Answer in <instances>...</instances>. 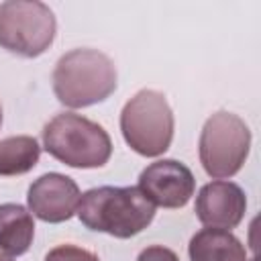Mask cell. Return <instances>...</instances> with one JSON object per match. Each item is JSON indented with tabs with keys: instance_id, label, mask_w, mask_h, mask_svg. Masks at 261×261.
Masks as SVG:
<instances>
[{
	"instance_id": "8",
	"label": "cell",
	"mask_w": 261,
	"mask_h": 261,
	"mask_svg": "<svg viewBox=\"0 0 261 261\" xmlns=\"http://www.w3.org/2000/svg\"><path fill=\"white\" fill-rule=\"evenodd\" d=\"M82 194L77 184L63 173H45L29 188V210L43 222H65L80 206Z\"/></svg>"
},
{
	"instance_id": "4",
	"label": "cell",
	"mask_w": 261,
	"mask_h": 261,
	"mask_svg": "<svg viewBox=\"0 0 261 261\" xmlns=\"http://www.w3.org/2000/svg\"><path fill=\"white\" fill-rule=\"evenodd\" d=\"M120 130L126 145L143 157L163 155L173 139V112L157 90L137 92L120 112Z\"/></svg>"
},
{
	"instance_id": "1",
	"label": "cell",
	"mask_w": 261,
	"mask_h": 261,
	"mask_svg": "<svg viewBox=\"0 0 261 261\" xmlns=\"http://www.w3.org/2000/svg\"><path fill=\"white\" fill-rule=\"evenodd\" d=\"M77 218L96 232L130 239L155 218V204L139 188L102 186L88 190L77 206Z\"/></svg>"
},
{
	"instance_id": "17",
	"label": "cell",
	"mask_w": 261,
	"mask_h": 261,
	"mask_svg": "<svg viewBox=\"0 0 261 261\" xmlns=\"http://www.w3.org/2000/svg\"><path fill=\"white\" fill-rule=\"evenodd\" d=\"M251 261H257V259H251Z\"/></svg>"
},
{
	"instance_id": "9",
	"label": "cell",
	"mask_w": 261,
	"mask_h": 261,
	"mask_svg": "<svg viewBox=\"0 0 261 261\" xmlns=\"http://www.w3.org/2000/svg\"><path fill=\"white\" fill-rule=\"evenodd\" d=\"M247 210V198L241 186L226 179L206 184L196 198V216L208 228L230 230L241 224Z\"/></svg>"
},
{
	"instance_id": "5",
	"label": "cell",
	"mask_w": 261,
	"mask_h": 261,
	"mask_svg": "<svg viewBox=\"0 0 261 261\" xmlns=\"http://www.w3.org/2000/svg\"><path fill=\"white\" fill-rule=\"evenodd\" d=\"M57 33L53 10L39 0H8L0 4V47L20 57L43 55Z\"/></svg>"
},
{
	"instance_id": "10",
	"label": "cell",
	"mask_w": 261,
	"mask_h": 261,
	"mask_svg": "<svg viewBox=\"0 0 261 261\" xmlns=\"http://www.w3.org/2000/svg\"><path fill=\"white\" fill-rule=\"evenodd\" d=\"M190 261H247L243 243L222 228H202L198 230L188 247Z\"/></svg>"
},
{
	"instance_id": "12",
	"label": "cell",
	"mask_w": 261,
	"mask_h": 261,
	"mask_svg": "<svg viewBox=\"0 0 261 261\" xmlns=\"http://www.w3.org/2000/svg\"><path fill=\"white\" fill-rule=\"evenodd\" d=\"M41 157V147L35 137L16 135L0 141V175L12 177L31 171Z\"/></svg>"
},
{
	"instance_id": "3",
	"label": "cell",
	"mask_w": 261,
	"mask_h": 261,
	"mask_svg": "<svg viewBox=\"0 0 261 261\" xmlns=\"http://www.w3.org/2000/svg\"><path fill=\"white\" fill-rule=\"evenodd\" d=\"M43 147L57 161L77 169L102 167L112 155L108 133L98 122L73 112H61L45 124Z\"/></svg>"
},
{
	"instance_id": "2",
	"label": "cell",
	"mask_w": 261,
	"mask_h": 261,
	"mask_svg": "<svg viewBox=\"0 0 261 261\" xmlns=\"http://www.w3.org/2000/svg\"><path fill=\"white\" fill-rule=\"evenodd\" d=\"M55 98L67 108H86L110 98L116 90V65L98 49H73L53 69Z\"/></svg>"
},
{
	"instance_id": "15",
	"label": "cell",
	"mask_w": 261,
	"mask_h": 261,
	"mask_svg": "<svg viewBox=\"0 0 261 261\" xmlns=\"http://www.w3.org/2000/svg\"><path fill=\"white\" fill-rule=\"evenodd\" d=\"M0 261H12V257H8V255H4V253H0Z\"/></svg>"
},
{
	"instance_id": "11",
	"label": "cell",
	"mask_w": 261,
	"mask_h": 261,
	"mask_svg": "<svg viewBox=\"0 0 261 261\" xmlns=\"http://www.w3.org/2000/svg\"><path fill=\"white\" fill-rule=\"evenodd\" d=\"M35 237L33 214L20 204H0V251L18 257L29 251Z\"/></svg>"
},
{
	"instance_id": "13",
	"label": "cell",
	"mask_w": 261,
	"mask_h": 261,
	"mask_svg": "<svg viewBox=\"0 0 261 261\" xmlns=\"http://www.w3.org/2000/svg\"><path fill=\"white\" fill-rule=\"evenodd\" d=\"M45 261H100L92 251L75 245H59L45 255Z\"/></svg>"
},
{
	"instance_id": "14",
	"label": "cell",
	"mask_w": 261,
	"mask_h": 261,
	"mask_svg": "<svg viewBox=\"0 0 261 261\" xmlns=\"http://www.w3.org/2000/svg\"><path fill=\"white\" fill-rule=\"evenodd\" d=\"M137 261H179V259L171 249L161 247V245H151L139 253Z\"/></svg>"
},
{
	"instance_id": "7",
	"label": "cell",
	"mask_w": 261,
	"mask_h": 261,
	"mask_svg": "<svg viewBox=\"0 0 261 261\" xmlns=\"http://www.w3.org/2000/svg\"><path fill=\"white\" fill-rule=\"evenodd\" d=\"M137 188L155 206L184 208L194 196L196 179L184 163L175 159H161L141 171Z\"/></svg>"
},
{
	"instance_id": "6",
	"label": "cell",
	"mask_w": 261,
	"mask_h": 261,
	"mask_svg": "<svg viewBox=\"0 0 261 261\" xmlns=\"http://www.w3.org/2000/svg\"><path fill=\"white\" fill-rule=\"evenodd\" d=\"M251 149V130L245 120L232 112L212 114L200 133V163L214 179L232 177L247 161Z\"/></svg>"
},
{
	"instance_id": "16",
	"label": "cell",
	"mask_w": 261,
	"mask_h": 261,
	"mask_svg": "<svg viewBox=\"0 0 261 261\" xmlns=\"http://www.w3.org/2000/svg\"><path fill=\"white\" fill-rule=\"evenodd\" d=\"M0 124H2V108H0Z\"/></svg>"
}]
</instances>
